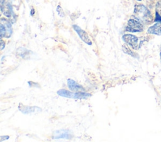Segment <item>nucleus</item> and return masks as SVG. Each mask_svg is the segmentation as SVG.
<instances>
[{
	"instance_id": "ddd939ff",
	"label": "nucleus",
	"mask_w": 161,
	"mask_h": 142,
	"mask_svg": "<svg viewBox=\"0 0 161 142\" xmlns=\"http://www.w3.org/2000/svg\"><path fill=\"white\" fill-rule=\"evenodd\" d=\"M57 12L58 13V15L60 16V17H64V13L62 9V8L60 6H58L57 7Z\"/></svg>"
},
{
	"instance_id": "f8f14e48",
	"label": "nucleus",
	"mask_w": 161,
	"mask_h": 142,
	"mask_svg": "<svg viewBox=\"0 0 161 142\" xmlns=\"http://www.w3.org/2000/svg\"><path fill=\"white\" fill-rule=\"evenodd\" d=\"M122 48H123V51L125 53H126V54H129V55H131V56H134V53L130 50V49L126 45H123V46H122Z\"/></svg>"
},
{
	"instance_id": "7ed1b4c3",
	"label": "nucleus",
	"mask_w": 161,
	"mask_h": 142,
	"mask_svg": "<svg viewBox=\"0 0 161 142\" xmlns=\"http://www.w3.org/2000/svg\"><path fill=\"white\" fill-rule=\"evenodd\" d=\"M0 30H1V38L10 37L12 33V28L10 23L6 19H2L1 21Z\"/></svg>"
},
{
	"instance_id": "a211bd4d",
	"label": "nucleus",
	"mask_w": 161,
	"mask_h": 142,
	"mask_svg": "<svg viewBox=\"0 0 161 142\" xmlns=\"http://www.w3.org/2000/svg\"><path fill=\"white\" fill-rule=\"evenodd\" d=\"M137 1H141V0H137Z\"/></svg>"
},
{
	"instance_id": "f03ea898",
	"label": "nucleus",
	"mask_w": 161,
	"mask_h": 142,
	"mask_svg": "<svg viewBox=\"0 0 161 142\" xmlns=\"http://www.w3.org/2000/svg\"><path fill=\"white\" fill-rule=\"evenodd\" d=\"M57 94L59 96L68 98H73V99H87V98L90 97L91 95L89 93H84V92H75L72 93L70 91H68L65 89H59L57 91Z\"/></svg>"
},
{
	"instance_id": "9d476101",
	"label": "nucleus",
	"mask_w": 161,
	"mask_h": 142,
	"mask_svg": "<svg viewBox=\"0 0 161 142\" xmlns=\"http://www.w3.org/2000/svg\"><path fill=\"white\" fill-rule=\"evenodd\" d=\"M67 85L69 88L72 91H84V88L79 84L77 82H75L74 80L72 79H67Z\"/></svg>"
},
{
	"instance_id": "4468645a",
	"label": "nucleus",
	"mask_w": 161,
	"mask_h": 142,
	"mask_svg": "<svg viewBox=\"0 0 161 142\" xmlns=\"http://www.w3.org/2000/svg\"><path fill=\"white\" fill-rule=\"evenodd\" d=\"M157 8H158V11H160V12H161V4H160V3H158V4H157Z\"/></svg>"
},
{
	"instance_id": "2eb2a0df",
	"label": "nucleus",
	"mask_w": 161,
	"mask_h": 142,
	"mask_svg": "<svg viewBox=\"0 0 161 142\" xmlns=\"http://www.w3.org/2000/svg\"><path fill=\"white\" fill-rule=\"evenodd\" d=\"M1 49H3V48H4V41H3V40H1Z\"/></svg>"
},
{
	"instance_id": "f3484780",
	"label": "nucleus",
	"mask_w": 161,
	"mask_h": 142,
	"mask_svg": "<svg viewBox=\"0 0 161 142\" xmlns=\"http://www.w3.org/2000/svg\"><path fill=\"white\" fill-rule=\"evenodd\" d=\"M160 57H161V53H160Z\"/></svg>"
},
{
	"instance_id": "dca6fc26",
	"label": "nucleus",
	"mask_w": 161,
	"mask_h": 142,
	"mask_svg": "<svg viewBox=\"0 0 161 142\" xmlns=\"http://www.w3.org/2000/svg\"><path fill=\"white\" fill-rule=\"evenodd\" d=\"M30 14H31V16H33V15L35 14V10H34V9H31V12H30Z\"/></svg>"
},
{
	"instance_id": "20e7f679",
	"label": "nucleus",
	"mask_w": 161,
	"mask_h": 142,
	"mask_svg": "<svg viewBox=\"0 0 161 142\" xmlns=\"http://www.w3.org/2000/svg\"><path fill=\"white\" fill-rule=\"evenodd\" d=\"M126 30L130 32H140L143 31V25L137 19H131L128 22Z\"/></svg>"
},
{
	"instance_id": "6e6552de",
	"label": "nucleus",
	"mask_w": 161,
	"mask_h": 142,
	"mask_svg": "<svg viewBox=\"0 0 161 142\" xmlns=\"http://www.w3.org/2000/svg\"><path fill=\"white\" fill-rule=\"evenodd\" d=\"M73 28L76 31V33L78 34L80 38L85 43L87 44L88 45H91L92 44V41H91L87 33L85 31L82 29L79 26H78L77 25H73Z\"/></svg>"
},
{
	"instance_id": "423d86ee",
	"label": "nucleus",
	"mask_w": 161,
	"mask_h": 142,
	"mask_svg": "<svg viewBox=\"0 0 161 142\" xmlns=\"http://www.w3.org/2000/svg\"><path fill=\"white\" fill-rule=\"evenodd\" d=\"M123 39L131 46L133 49H137L140 48V44L138 43V38L132 34H125L123 36Z\"/></svg>"
},
{
	"instance_id": "39448f33",
	"label": "nucleus",
	"mask_w": 161,
	"mask_h": 142,
	"mask_svg": "<svg viewBox=\"0 0 161 142\" xmlns=\"http://www.w3.org/2000/svg\"><path fill=\"white\" fill-rule=\"evenodd\" d=\"M12 1L13 0H1V11L8 18H11L13 14Z\"/></svg>"
},
{
	"instance_id": "1a4fd4ad",
	"label": "nucleus",
	"mask_w": 161,
	"mask_h": 142,
	"mask_svg": "<svg viewBox=\"0 0 161 142\" xmlns=\"http://www.w3.org/2000/svg\"><path fill=\"white\" fill-rule=\"evenodd\" d=\"M19 109L24 114H30L33 113H39L42 111L40 108L38 106H24L22 104H19L18 106Z\"/></svg>"
},
{
	"instance_id": "0eeeda50",
	"label": "nucleus",
	"mask_w": 161,
	"mask_h": 142,
	"mask_svg": "<svg viewBox=\"0 0 161 142\" xmlns=\"http://www.w3.org/2000/svg\"><path fill=\"white\" fill-rule=\"evenodd\" d=\"M72 134L71 131L69 129H60L54 132L53 134V139H69L72 138Z\"/></svg>"
},
{
	"instance_id": "9b49d317",
	"label": "nucleus",
	"mask_w": 161,
	"mask_h": 142,
	"mask_svg": "<svg viewBox=\"0 0 161 142\" xmlns=\"http://www.w3.org/2000/svg\"><path fill=\"white\" fill-rule=\"evenodd\" d=\"M148 33L157 35H161V23H157L153 26L150 27L148 29Z\"/></svg>"
},
{
	"instance_id": "f257e3e1",
	"label": "nucleus",
	"mask_w": 161,
	"mask_h": 142,
	"mask_svg": "<svg viewBox=\"0 0 161 142\" xmlns=\"http://www.w3.org/2000/svg\"><path fill=\"white\" fill-rule=\"evenodd\" d=\"M134 16L140 21L148 23L152 21V16L149 10L143 5L138 4L135 6Z\"/></svg>"
}]
</instances>
